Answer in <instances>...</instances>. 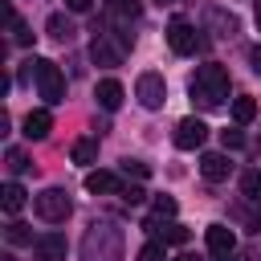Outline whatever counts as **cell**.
Segmentation results:
<instances>
[{
	"mask_svg": "<svg viewBox=\"0 0 261 261\" xmlns=\"http://www.w3.org/2000/svg\"><path fill=\"white\" fill-rule=\"evenodd\" d=\"M188 94H192V102L204 106V110L224 106V98H228V69L216 65V61L200 65V69L192 73V82H188Z\"/></svg>",
	"mask_w": 261,
	"mask_h": 261,
	"instance_id": "cell-1",
	"label": "cell"
},
{
	"mask_svg": "<svg viewBox=\"0 0 261 261\" xmlns=\"http://www.w3.org/2000/svg\"><path fill=\"white\" fill-rule=\"evenodd\" d=\"M82 261H122V228L98 220L82 237Z\"/></svg>",
	"mask_w": 261,
	"mask_h": 261,
	"instance_id": "cell-2",
	"label": "cell"
},
{
	"mask_svg": "<svg viewBox=\"0 0 261 261\" xmlns=\"http://www.w3.org/2000/svg\"><path fill=\"white\" fill-rule=\"evenodd\" d=\"M130 45H135L130 33L98 24V29H94V41H90V57H94L98 65H122V57L130 53Z\"/></svg>",
	"mask_w": 261,
	"mask_h": 261,
	"instance_id": "cell-3",
	"label": "cell"
},
{
	"mask_svg": "<svg viewBox=\"0 0 261 261\" xmlns=\"http://www.w3.org/2000/svg\"><path fill=\"white\" fill-rule=\"evenodd\" d=\"M29 73L37 77V94H41L49 106L65 102V77H61L57 61H49V57H33V61H29Z\"/></svg>",
	"mask_w": 261,
	"mask_h": 261,
	"instance_id": "cell-4",
	"label": "cell"
},
{
	"mask_svg": "<svg viewBox=\"0 0 261 261\" xmlns=\"http://www.w3.org/2000/svg\"><path fill=\"white\" fill-rule=\"evenodd\" d=\"M33 208H37V216H41L45 224H65L69 212H73V200H69L65 188H45V192L33 200Z\"/></svg>",
	"mask_w": 261,
	"mask_h": 261,
	"instance_id": "cell-5",
	"label": "cell"
},
{
	"mask_svg": "<svg viewBox=\"0 0 261 261\" xmlns=\"http://www.w3.org/2000/svg\"><path fill=\"white\" fill-rule=\"evenodd\" d=\"M167 45H171V53L192 57V53L204 49V37L196 33V24H188V20H171V24H167Z\"/></svg>",
	"mask_w": 261,
	"mask_h": 261,
	"instance_id": "cell-6",
	"label": "cell"
},
{
	"mask_svg": "<svg viewBox=\"0 0 261 261\" xmlns=\"http://www.w3.org/2000/svg\"><path fill=\"white\" fill-rule=\"evenodd\" d=\"M135 98H139L147 110H159V106L167 102V82H163V73H139Z\"/></svg>",
	"mask_w": 261,
	"mask_h": 261,
	"instance_id": "cell-7",
	"label": "cell"
},
{
	"mask_svg": "<svg viewBox=\"0 0 261 261\" xmlns=\"http://www.w3.org/2000/svg\"><path fill=\"white\" fill-rule=\"evenodd\" d=\"M204 241H208V253H212V257L237 253V232H232L228 224H208V228H204Z\"/></svg>",
	"mask_w": 261,
	"mask_h": 261,
	"instance_id": "cell-8",
	"label": "cell"
},
{
	"mask_svg": "<svg viewBox=\"0 0 261 261\" xmlns=\"http://www.w3.org/2000/svg\"><path fill=\"white\" fill-rule=\"evenodd\" d=\"M204 139H208V126H204L200 118H184V122L175 126V147H179V151H196Z\"/></svg>",
	"mask_w": 261,
	"mask_h": 261,
	"instance_id": "cell-9",
	"label": "cell"
},
{
	"mask_svg": "<svg viewBox=\"0 0 261 261\" xmlns=\"http://www.w3.org/2000/svg\"><path fill=\"white\" fill-rule=\"evenodd\" d=\"M33 261H65V237L61 232H45L33 241Z\"/></svg>",
	"mask_w": 261,
	"mask_h": 261,
	"instance_id": "cell-10",
	"label": "cell"
},
{
	"mask_svg": "<svg viewBox=\"0 0 261 261\" xmlns=\"http://www.w3.org/2000/svg\"><path fill=\"white\" fill-rule=\"evenodd\" d=\"M228 171H232L228 155H220V151H208V155H200V175H204V179L220 184V179H228Z\"/></svg>",
	"mask_w": 261,
	"mask_h": 261,
	"instance_id": "cell-11",
	"label": "cell"
},
{
	"mask_svg": "<svg viewBox=\"0 0 261 261\" xmlns=\"http://www.w3.org/2000/svg\"><path fill=\"white\" fill-rule=\"evenodd\" d=\"M143 228L159 232V237H163V245H184V241H188V228H184V224H175V220H163V216H151Z\"/></svg>",
	"mask_w": 261,
	"mask_h": 261,
	"instance_id": "cell-12",
	"label": "cell"
},
{
	"mask_svg": "<svg viewBox=\"0 0 261 261\" xmlns=\"http://www.w3.org/2000/svg\"><path fill=\"white\" fill-rule=\"evenodd\" d=\"M86 192L110 196V192H122V179H118L114 171H90V175H86Z\"/></svg>",
	"mask_w": 261,
	"mask_h": 261,
	"instance_id": "cell-13",
	"label": "cell"
},
{
	"mask_svg": "<svg viewBox=\"0 0 261 261\" xmlns=\"http://www.w3.org/2000/svg\"><path fill=\"white\" fill-rule=\"evenodd\" d=\"M139 12H143L139 0H106V16L114 24H130V20H139Z\"/></svg>",
	"mask_w": 261,
	"mask_h": 261,
	"instance_id": "cell-14",
	"label": "cell"
},
{
	"mask_svg": "<svg viewBox=\"0 0 261 261\" xmlns=\"http://www.w3.org/2000/svg\"><path fill=\"white\" fill-rule=\"evenodd\" d=\"M45 29H49V37H53L57 45H69V41L77 37V29H73V20H69L65 12H53V16L45 20Z\"/></svg>",
	"mask_w": 261,
	"mask_h": 261,
	"instance_id": "cell-15",
	"label": "cell"
},
{
	"mask_svg": "<svg viewBox=\"0 0 261 261\" xmlns=\"http://www.w3.org/2000/svg\"><path fill=\"white\" fill-rule=\"evenodd\" d=\"M98 106H102V110H118V106H122V82L102 77V82H98Z\"/></svg>",
	"mask_w": 261,
	"mask_h": 261,
	"instance_id": "cell-16",
	"label": "cell"
},
{
	"mask_svg": "<svg viewBox=\"0 0 261 261\" xmlns=\"http://www.w3.org/2000/svg\"><path fill=\"white\" fill-rule=\"evenodd\" d=\"M53 130V114L49 110H29V118H24V135L29 139H45Z\"/></svg>",
	"mask_w": 261,
	"mask_h": 261,
	"instance_id": "cell-17",
	"label": "cell"
},
{
	"mask_svg": "<svg viewBox=\"0 0 261 261\" xmlns=\"http://www.w3.org/2000/svg\"><path fill=\"white\" fill-rule=\"evenodd\" d=\"M204 16H208V24L216 29V37H232V33H237V16H232V12H224V8H216V4H212Z\"/></svg>",
	"mask_w": 261,
	"mask_h": 261,
	"instance_id": "cell-18",
	"label": "cell"
},
{
	"mask_svg": "<svg viewBox=\"0 0 261 261\" xmlns=\"http://www.w3.org/2000/svg\"><path fill=\"white\" fill-rule=\"evenodd\" d=\"M24 196H29V192H24L16 179H8V184L0 188V204H4V212H12V216H16V212L24 208Z\"/></svg>",
	"mask_w": 261,
	"mask_h": 261,
	"instance_id": "cell-19",
	"label": "cell"
},
{
	"mask_svg": "<svg viewBox=\"0 0 261 261\" xmlns=\"http://www.w3.org/2000/svg\"><path fill=\"white\" fill-rule=\"evenodd\" d=\"M69 155H73V163H94L98 159V139H77Z\"/></svg>",
	"mask_w": 261,
	"mask_h": 261,
	"instance_id": "cell-20",
	"label": "cell"
},
{
	"mask_svg": "<svg viewBox=\"0 0 261 261\" xmlns=\"http://www.w3.org/2000/svg\"><path fill=\"white\" fill-rule=\"evenodd\" d=\"M241 196L253 200V204H261V171H245L241 175Z\"/></svg>",
	"mask_w": 261,
	"mask_h": 261,
	"instance_id": "cell-21",
	"label": "cell"
},
{
	"mask_svg": "<svg viewBox=\"0 0 261 261\" xmlns=\"http://www.w3.org/2000/svg\"><path fill=\"white\" fill-rule=\"evenodd\" d=\"M232 118H237L241 126L253 122V118H257V102H253V98H237V102H232Z\"/></svg>",
	"mask_w": 261,
	"mask_h": 261,
	"instance_id": "cell-22",
	"label": "cell"
},
{
	"mask_svg": "<svg viewBox=\"0 0 261 261\" xmlns=\"http://www.w3.org/2000/svg\"><path fill=\"white\" fill-rule=\"evenodd\" d=\"M4 163H8V171H12V175H20V171H29V167H33V163L24 159V151H20V147H12V151L4 155Z\"/></svg>",
	"mask_w": 261,
	"mask_h": 261,
	"instance_id": "cell-23",
	"label": "cell"
},
{
	"mask_svg": "<svg viewBox=\"0 0 261 261\" xmlns=\"http://www.w3.org/2000/svg\"><path fill=\"white\" fill-rule=\"evenodd\" d=\"M8 241H12V245H29V241H33V232H29V224H20V220H12V224H8Z\"/></svg>",
	"mask_w": 261,
	"mask_h": 261,
	"instance_id": "cell-24",
	"label": "cell"
},
{
	"mask_svg": "<svg viewBox=\"0 0 261 261\" xmlns=\"http://www.w3.org/2000/svg\"><path fill=\"white\" fill-rule=\"evenodd\" d=\"M147 171H151V167H147L143 159H122V175H135V179H147Z\"/></svg>",
	"mask_w": 261,
	"mask_h": 261,
	"instance_id": "cell-25",
	"label": "cell"
},
{
	"mask_svg": "<svg viewBox=\"0 0 261 261\" xmlns=\"http://www.w3.org/2000/svg\"><path fill=\"white\" fill-rule=\"evenodd\" d=\"M118 196H122V204H143V200H147V192H143L139 184H122Z\"/></svg>",
	"mask_w": 261,
	"mask_h": 261,
	"instance_id": "cell-26",
	"label": "cell"
},
{
	"mask_svg": "<svg viewBox=\"0 0 261 261\" xmlns=\"http://www.w3.org/2000/svg\"><path fill=\"white\" fill-rule=\"evenodd\" d=\"M151 208H155V216H163V220H171V216H175V200H171V196H155V204H151Z\"/></svg>",
	"mask_w": 261,
	"mask_h": 261,
	"instance_id": "cell-27",
	"label": "cell"
},
{
	"mask_svg": "<svg viewBox=\"0 0 261 261\" xmlns=\"http://www.w3.org/2000/svg\"><path fill=\"white\" fill-rule=\"evenodd\" d=\"M139 261H167V253H163V245H159V241H151V245H143V249H139Z\"/></svg>",
	"mask_w": 261,
	"mask_h": 261,
	"instance_id": "cell-28",
	"label": "cell"
},
{
	"mask_svg": "<svg viewBox=\"0 0 261 261\" xmlns=\"http://www.w3.org/2000/svg\"><path fill=\"white\" fill-rule=\"evenodd\" d=\"M220 143H224V151H241L245 147V135L241 130H220Z\"/></svg>",
	"mask_w": 261,
	"mask_h": 261,
	"instance_id": "cell-29",
	"label": "cell"
},
{
	"mask_svg": "<svg viewBox=\"0 0 261 261\" xmlns=\"http://www.w3.org/2000/svg\"><path fill=\"white\" fill-rule=\"evenodd\" d=\"M12 41H16V45H29V41H33V33H29L24 24H16V29H12Z\"/></svg>",
	"mask_w": 261,
	"mask_h": 261,
	"instance_id": "cell-30",
	"label": "cell"
},
{
	"mask_svg": "<svg viewBox=\"0 0 261 261\" xmlns=\"http://www.w3.org/2000/svg\"><path fill=\"white\" fill-rule=\"evenodd\" d=\"M90 4H94V0H65L69 12H90Z\"/></svg>",
	"mask_w": 261,
	"mask_h": 261,
	"instance_id": "cell-31",
	"label": "cell"
},
{
	"mask_svg": "<svg viewBox=\"0 0 261 261\" xmlns=\"http://www.w3.org/2000/svg\"><path fill=\"white\" fill-rule=\"evenodd\" d=\"M249 65H253V73H261V45H253V53H249Z\"/></svg>",
	"mask_w": 261,
	"mask_h": 261,
	"instance_id": "cell-32",
	"label": "cell"
},
{
	"mask_svg": "<svg viewBox=\"0 0 261 261\" xmlns=\"http://www.w3.org/2000/svg\"><path fill=\"white\" fill-rule=\"evenodd\" d=\"M171 261H200L196 253H179V257H171Z\"/></svg>",
	"mask_w": 261,
	"mask_h": 261,
	"instance_id": "cell-33",
	"label": "cell"
},
{
	"mask_svg": "<svg viewBox=\"0 0 261 261\" xmlns=\"http://www.w3.org/2000/svg\"><path fill=\"white\" fill-rule=\"evenodd\" d=\"M253 20H257V29H261V0H257V8H253Z\"/></svg>",
	"mask_w": 261,
	"mask_h": 261,
	"instance_id": "cell-34",
	"label": "cell"
},
{
	"mask_svg": "<svg viewBox=\"0 0 261 261\" xmlns=\"http://www.w3.org/2000/svg\"><path fill=\"white\" fill-rule=\"evenodd\" d=\"M216 261H241V257H237V253H228V257H216Z\"/></svg>",
	"mask_w": 261,
	"mask_h": 261,
	"instance_id": "cell-35",
	"label": "cell"
},
{
	"mask_svg": "<svg viewBox=\"0 0 261 261\" xmlns=\"http://www.w3.org/2000/svg\"><path fill=\"white\" fill-rule=\"evenodd\" d=\"M159 4H179V0H159Z\"/></svg>",
	"mask_w": 261,
	"mask_h": 261,
	"instance_id": "cell-36",
	"label": "cell"
}]
</instances>
